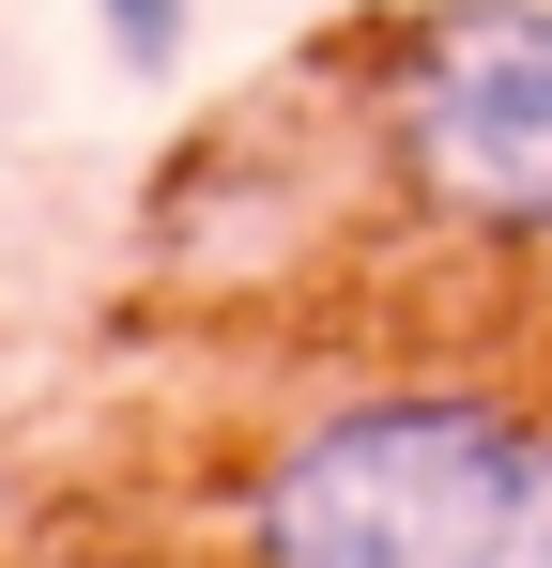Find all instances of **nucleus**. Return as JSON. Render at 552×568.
<instances>
[{
	"instance_id": "7ed1b4c3",
	"label": "nucleus",
	"mask_w": 552,
	"mask_h": 568,
	"mask_svg": "<svg viewBox=\"0 0 552 568\" xmlns=\"http://www.w3.org/2000/svg\"><path fill=\"white\" fill-rule=\"evenodd\" d=\"M184 16H200V0H92V31H108L123 78H170V62H184Z\"/></svg>"
},
{
	"instance_id": "f257e3e1",
	"label": "nucleus",
	"mask_w": 552,
	"mask_h": 568,
	"mask_svg": "<svg viewBox=\"0 0 552 568\" xmlns=\"http://www.w3.org/2000/svg\"><path fill=\"white\" fill-rule=\"evenodd\" d=\"M262 568H552V415L399 384L307 415L246 491Z\"/></svg>"
},
{
	"instance_id": "f03ea898",
	"label": "nucleus",
	"mask_w": 552,
	"mask_h": 568,
	"mask_svg": "<svg viewBox=\"0 0 552 568\" xmlns=\"http://www.w3.org/2000/svg\"><path fill=\"white\" fill-rule=\"evenodd\" d=\"M384 154L446 231L552 246V0H430L384 62Z\"/></svg>"
}]
</instances>
